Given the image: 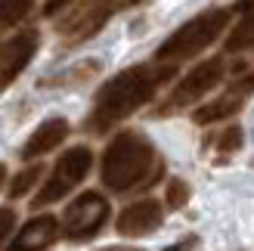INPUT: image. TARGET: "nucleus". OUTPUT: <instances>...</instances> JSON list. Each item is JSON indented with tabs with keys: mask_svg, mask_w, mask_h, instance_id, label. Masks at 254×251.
<instances>
[{
	"mask_svg": "<svg viewBox=\"0 0 254 251\" xmlns=\"http://www.w3.org/2000/svg\"><path fill=\"white\" fill-rule=\"evenodd\" d=\"M174 74H177V65H171V62H146V65L118 71L115 78H109L96 90L90 118H87V130L109 133L115 124H121L133 112L149 106L161 87L174 81Z\"/></svg>",
	"mask_w": 254,
	"mask_h": 251,
	"instance_id": "nucleus-1",
	"label": "nucleus"
},
{
	"mask_svg": "<svg viewBox=\"0 0 254 251\" xmlns=\"http://www.w3.org/2000/svg\"><path fill=\"white\" fill-rule=\"evenodd\" d=\"M99 177L109 192H130L139 186H152L161 177V161L155 146L139 130H121L109 140L103 152Z\"/></svg>",
	"mask_w": 254,
	"mask_h": 251,
	"instance_id": "nucleus-2",
	"label": "nucleus"
},
{
	"mask_svg": "<svg viewBox=\"0 0 254 251\" xmlns=\"http://www.w3.org/2000/svg\"><path fill=\"white\" fill-rule=\"evenodd\" d=\"M233 16H236L233 6H214V9H205V12H198V16H192L158 47L155 62H171V65H177V62H183V59L198 56L201 50H208L226 28H230Z\"/></svg>",
	"mask_w": 254,
	"mask_h": 251,
	"instance_id": "nucleus-3",
	"label": "nucleus"
},
{
	"mask_svg": "<svg viewBox=\"0 0 254 251\" xmlns=\"http://www.w3.org/2000/svg\"><path fill=\"white\" fill-rule=\"evenodd\" d=\"M90 168H93V152L87 146L65 149V152L59 155V161L53 165V171H50V177L41 183L31 208H47V205L62 202L71 189H78V186L84 183V177L90 174Z\"/></svg>",
	"mask_w": 254,
	"mask_h": 251,
	"instance_id": "nucleus-4",
	"label": "nucleus"
},
{
	"mask_svg": "<svg viewBox=\"0 0 254 251\" xmlns=\"http://www.w3.org/2000/svg\"><path fill=\"white\" fill-rule=\"evenodd\" d=\"M109 214H112L109 198L103 192L87 189L78 198H71L65 205V211H62V220H59L62 236L71 242H87L109 223Z\"/></svg>",
	"mask_w": 254,
	"mask_h": 251,
	"instance_id": "nucleus-5",
	"label": "nucleus"
},
{
	"mask_svg": "<svg viewBox=\"0 0 254 251\" xmlns=\"http://www.w3.org/2000/svg\"><path fill=\"white\" fill-rule=\"evenodd\" d=\"M223 74H226V62L223 59H205V62H198L189 74H183L180 84L171 90V96L161 103L158 115H174V112H180V109L195 106L198 99H205L214 87L223 81Z\"/></svg>",
	"mask_w": 254,
	"mask_h": 251,
	"instance_id": "nucleus-6",
	"label": "nucleus"
},
{
	"mask_svg": "<svg viewBox=\"0 0 254 251\" xmlns=\"http://www.w3.org/2000/svg\"><path fill=\"white\" fill-rule=\"evenodd\" d=\"M37 47H41V34L31 31V28L12 34L0 44V93L28 68V62L34 59Z\"/></svg>",
	"mask_w": 254,
	"mask_h": 251,
	"instance_id": "nucleus-7",
	"label": "nucleus"
},
{
	"mask_svg": "<svg viewBox=\"0 0 254 251\" xmlns=\"http://www.w3.org/2000/svg\"><path fill=\"white\" fill-rule=\"evenodd\" d=\"M115 6H118V0H93V3H84L81 9H74L71 16H65L59 22V31L68 41H87V37H93L112 19Z\"/></svg>",
	"mask_w": 254,
	"mask_h": 251,
	"instance_id": "nucleus-8",
	"label": "nucleus"
},
{
	"mask_svg": "<svg viewBox=\"0 0 254 251\" xmlns=\"http://www.w3.org/2000/svg\"><path fill=\"white\" fill-rule=\"evenodd\" d=\"M161 220H164V211H161V205L155 198H139V202L127 205L118 214L115 230L121 236H127V239H139V236L155 233L161 227Z\"/></svg>",
	"mask_w": 254,
	"mask_h": 251,
	"instance_id": "nucleus-9",
	"label": "nucleus"
},
{
	"mask_svg": "<svg viewBox=\"0 0 254 251\" xmlns=\"http://www.w3.org/2000/svg\"><path fill=\"white\" fill-rule=\"evenodd\" d=\"M62 233V227H59V217H53V214H37V217H31L25 227L12 236V242L6 245L9 251H44V248H50L56 242V236Z\"/></svg>",
	"mask_w": 254,
	"mask_h": 251,
	"instance_id": "nucleus-10",
	"label": "nucleus"
},
{
	"mask_svg": "<svg viewBox=\"0 0 254 251\" xmlns=\"http://www.w3.org/2000/svg\"><path fill=\"white\" fill-rule=\"evenodd\" d=\"M65 136H68V121L65 118H47V121L37 124L34 133L28 136V143L22 146V158L34 161L47 152H53V149H59L65 143Z\"/></svg>",
	"mask_w": 254,
	"mask_h": 251,
	"instance_id": "nucleus-11",
	"label": "nucleus"
},
{
	"mask_svg": "<svg viewBox=\"0 0 254 251\" xmlns=\"http://www.w3.org/2000/svg\"><path fill=\"white\" fill-rule=\"evenodd\" d=\"M242 103H245V96H239L236 90H226L223 96L214 99V103L195 109V115H192V118H195V124H214V121H223V118L236 115V112L242 109Z\"/></svg>",
	"mask_w": 254,
	"mask_h": 251,
	"instance_id": "nucleus-12",
	"label": "nucleus"
},
{
	"mask_svg": "<svg viewBox=\"0 0 254 251\" xmlns=\"http://www.w3.org/2000/svg\"><path fill=\"white\" fill-rule=\"evenodd\" d=\"M254 47V0H245V9L239 12V25L226 37V50L230 53H245Z\"/></svg>",
	"mask_w": 254,
	"mask_h": 251,
	"instance_id": "nucleus-13",
	"label": "nucleus"
},
{
	"mask_svg": "<svg viewBox=\"0 0 254 251\" xmlns=\"http://www.w3.org/2000/svg\"><path fill=\"white\" fill-rule=\"evenodd\" d=\"M41 177H44V165H28V168H22L16 177L9 180V198H22V195H28L37 183H41Z\"/></svg>",
	"mask_w": 254,
	"mask_h": 251,
	"instance_id": "nucleus-14",
	"label": "nucleus"
},
{
	"mask_svg": "<svg viewBox=\"0 0 254 251\" xmlns=\"http://www.w3.org/2000/svg\"><path fill=\"white\" fill-rule=\"evenodd\" d=\"M34 9V0H0V31L19 25Z\"/></svg>",
	"mask_w": 254,
	"mask_h": 251,
	"instance_id": "nucleus-15",
	"label": "nucleus"
},
{
	"mask_svg": "<svg viewBox=\"0 0 254 251\" xmlns=\"http://www.w3.org/2000/svg\"><path fill=\"white\" fill-rule=\"evenodd\" d=\"M164 202H168V208H183L189 202V186L183 180H171L168 192H164Z\"/></svg>",
	"mask_w": 254,
	"mask_h": 251,
	"instance_id": "nucleus-16",
	"label": "nucleus"
},
{
	"mask_svg": "<svg viewBox=\"0 0 254 251\" xmlns=\"http://www.w3.org/2000/svg\"><path fill=\"white\" fill-rule=\"evenodd\" d=\"M239 146H242V127H236V124H233V127H226L217 136V149H220V152H236Z\"/></svg>",
	"mask_w": 254,
	"mask_h": 251,
	"instance_id": "nucleus-17",
	"label": "nucleus"
},
{
	"mask_svg": "<svg viewBox=\"0 0 254 251\" xmlns=\"http://www.w3.org/2000/svg\"><path fill=\"white\" fill-rule=\"evenodd\" d=\"M12 230H16V211H12V208H0V248L9 242Z\"/></svg>",
	"mask_w": 254,
	"mask_h": 251,
	"instance_id": "nucleus-18",
	"label": "nucleus"
},
{
	"mask_svg": "<svg viewBox=\"0 0 254 251\" xmlns=\"http://www.w3.org/2000/svg\"><path fill=\"white\" fill-rule=\"evenodd\" d=\"M233 90H236L239 96H248V93H254V71H248L245 78H242V81H239V84L233 87Z\"/></svg>",
	"mask_w": 254,
	"mask_h": 251,
	"instance_id": "nucleus-19",
	"label": "nucleus"
},
{
	"mask_svg": "<svg viewBox=\"0 0 254 251\" xmlns=\"http://www.w3.org/2000/svg\"><path fill=\"white\" fill-rule=\"evenodd\" d=\"M71 0H44V16H56L59 9H65Z\"/></svg>",
	"mask_w": 254,
	"mask_h": 251,
	"instance_id": "nucleus-20",
	"label": "nucleus"
},
{
	"mask_svg": "<svg viewBox=\"0 0 254 251\" xmlns=\"http://www.w3.org/2000/svg\"><path fill=\"white\" fill-rule=\"evenodd\" d=\"M189 245H192V239H183L180 245H174V248H164V251H186Z\"/></svg>",
	"mask_w": 254,
	"mask_h": 251,
	"instance_id": "nucleus-21",
	"label": "nucleus"
},
{
	"mask_svg": "<svg viewBox=\"0 0 254 251\" xmlns=\"http://www.w3.org/2000/svg\"><path fill=\"white\" fill-rule=\"evenodd\" d=\"M3 183H6V165H0V189H3Z\"/></svg>",
	"mask_w": 254,
	"mask_h": 251,
	"instance_id": "nucleus-22",
	"label": "nucleus"
},
{
	"mask_svg": "<svg viewBox=\"0 0 254 251\" xmlns=\"http://www.w3.org/2000/svg\"><path fill=\"white\" fill-rule=\"evenodd\" d=\"M106 251H139V248H127V245H115V248H106Z\"/></svg>",
	"mask_w": 254,
	"mask_h": 251,
	"instance_id": "nucleus-23",
	"label": "nucleus"
},
{
	"mask_svg": "<svg viewBox=\"0 0 254 251\" xmlns=\"http://www.w3.org/2000/svg\"><path fill=\"white\" fill-rule=\"evenodd\" d=\"M121 6H133V3H143V0H118Z\"/></svg>",
	"mask_w": 254,
	"mask_h": 251,
	"instance_id": "nucleus-24",
	"label": "nucleus"
}]
</instances>
